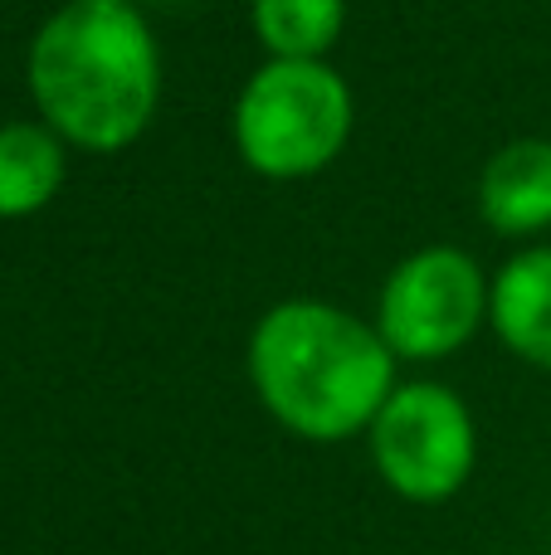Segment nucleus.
<instances>
[{"mask_svg":"<svg viewBox=\"0 0 551 555\" xmlns=\"http://www.w3.org/2000/svg\"><path fill=\"white\" fill-rule=\"evenodd\" d=\"M142 5H162V0H142Z\"/></svg>","mask_w":551,"mask_h":555,"instance_id":"obj_11","label":"nucleus"},{"mask_svg":"<svg viewBox=\"0 0 551 555\" xmlns=\"http://www.w3.org/2000/svg\"><path fill=\"white\" fill-rule=\"evenodd\" d=\"M478 220L503 240H537L551 230V142L517 137L478 171Z\"/></svg>","mask_w":551,"mask_h":555,"instance_id":"obj_6","label":"nucleus"},{"mask_svg":"<svg viewBox=\"0 0 551 555\" xmlns=\"http://www.w3.org/2000/svg\"><path fill=\"white\" fill-rule=\"evenodd\" d=\"M249 25L269 59H328L347 29V0H249Z\"/></svg>","mask_w":551,"mask_h":555,"instance_id":"obj_9","label":"nucleus"},{"mask_svg":"<svg viewBox=\"0 0 551 555\" xmlns=\"http://www.w3.org/2000/svg\"><path fill=\"white\" fill-rule=\"evenodd\" d=\"M381 482L400 502L439 507L459 498L478 463V424L469 400L445 380H400L367 429Z\"/></svg>","mask_w":551,"mask_h":555,"instance_id":"obj_4","label":"nucleus"},{"mask_svg":"<svg viewBox=\"0 0 551 555\" xmlns=\"http://www.w3.org/2000/svg\"><path fill=\"white\" fill-rule=\"evenodd\" d=\"M488 326L517 361L551 371V244H523L498 263Z\"/></svg>","mask_w":551,"mask_h":555,"instance_id":"obj_7","label":"nucleus"},{"mask_svg":"<svg viewBox=\"0 0 551 555\" xmlns=\"http://www.w3.org/2000/svg\"><path fill=\"white\" fill-rule=\"evenodd\" d=\"M25 83L68 146L93 156L142 142L162 107V49L142 5L68 0L35 29Z\"/></svg>","mask_w":551,"mask_h":555,"instance_id":"obj_2","label":"nucleus"},{"mask_svg":"<svg viewBox=\"0 0 551 555\" xmlns=\"http://www.w3.org/2000/svg\"><path fill=\"white\" fill-rule=\"evenodd\" d=\"M88 5H142V0H88Z\"/></svg>","mask_w":551,"mask_h":555,"instance_id":"obj_10","label":"nucleus"},{"mask_svg":"<svg viewBox=\"0 0 551 555\" xmlns=\"http://www.w3.org/2000/svg\"><path fill=\"white\" fill-rule=\"evenodd\" d=\"M68 176V142L49 122L0 127V220L39 215Z\"/></svg>","mask_w":551,"mask_h":555,"instance_id":"obj_8","label":"nucleus"},{"mask_svg":"<svg viewBox=\"0 0 551 555\" xmlns=\"http://www.w3.org/2000/svg\"><path fill=\"white\" fill-rule=\"evenodd\" d=\"M494 273L459 244H425L386 273L376 293V332L396 361L435 365L459 356L488 326Z\"/></svg>","mask_w":551,"mask_h":555,"instance_id":"obj_5","label":"nucleus"},{"mask_svg":"<svg viewBox=\"0 0 551 555\" xmlns=\"http://www.w3.org/2000/svg\"><path fill=\"white\" fill-rule=\"evenodd\" d=\"M396 365L376 322L322 297L273 302L244 346L254 400L303 443H347L367 434L400 385Z\"/></svg>","mask_w":551,"mask_h":555,"instance_id":"obj_1","label":"nucleus"},{"mask_svg":"<svg viewBox=\"0 0 551 555\" xmlns=\"http://www.w3.org/2000/svg\"><path fill=\"white\" fill-rule=\"evenodd\" d=\"M351 83L328 59H264L230 113L240 162L264 181H312L351 142Z\"/></svg>","mask_w":551,"mask_h":555,"instance_id":"obj_3","label":"nucleus"}]
</instances>
